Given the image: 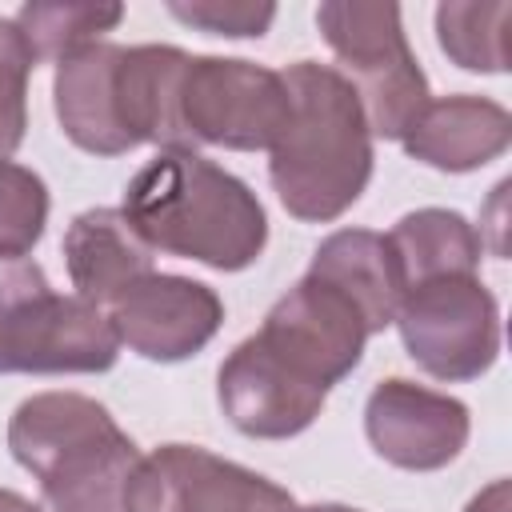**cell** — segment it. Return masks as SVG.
<instances>
[{
    "mask_svg": "<svg viewBox=\"0 0 512 512\" xmlns=\"http://www.w3.org/2000/svg\"><path fill=\"white\" fill-rule=\"evenodd\" d=\"M288 120L268 148V180L284 212L304 224L344 216L372 180V128L340 68L296 60L284 72Z\"/></svg>",
    "mask_w": 512,
    "mask_h": 512,
    "instance_id": "obj_1",
    "label": "cell"
},
{
    "mask_svg": "<svg viewBox=\"0 0 512 512\" xmlns=\"http://www.w3.org/2000/svg\"><path fill=\"white\" fill-rule=\"evenodd\" d=\"M120 212L152 252L244 272L268 244L260 196L200 152L160 148L124 188Z\"/></svg>",
    "mask_w": 512,
    "mask_h": 512,
    "instance_id": "obj_2",
    "label": "cell"
},
{
    "mask_svg": "<svg viewBox=\"0 0 512 512\" xmlns=\"http://www.w3.org/2000/svg\"><path fill=\"white\" fill-rule=\"evenodd\" d=\"M12 460L36 476L48 512H132L144 452L116 416L80 392H36L8 420Z\"/></svg>",
    "mask_w": 512,
    "mask_h": 512,
    "instance_id": "obj_3",
    "label": "cell"
},
{
    "mask_svg": "<svg viewBox=\"0 0 512 512\" xmlns=\"http://www.w3.org/2000/svg\"><path fill=\"white\" fill-rule=\"evenodd\" d=\"M120 356L104 308L64 296L28 256H0V376L108 372Z\"/></svg>",
    "mask_w": 512,
    "mask_h": 512,
    "instance_id": "obj_4",
    "label": "cell"
},
{
    "mask_svg": "<svg viewBox=\"0 0 512 512\" xmlns=\"http://www.w3.org/2000/svg\"><path fill=\"white\" fill-rule=\"evenodd\" d=\"M324 44L344 64V80L356 88L372 136L404 140L416 116L428 108V76L416 64L396 4L328 0L316 8Z\"/></svg>",
    "mask_w": 512,
    "mask_h": 512,
    "instance_id": "obj_5",
    "label": "cell"
},
{
    "mask_svg": "<svg viewBox=\"0 0 512 512\" xmlns=\"http://www.w3.org/2000/svg\"><path fill=\"white\" fill-rule=\"evenodd\" d=\"M392 324L416 368L444 384L480 380L500 356V304L480 276H440L408 288Z\"/></svg>",
    "mask_w": 512,
    "mask_h": 512,
    "instance_id": "obj_6",
    "label": "cell"
},
{
    "mask_svg": "<svg viewBox=\"0 0 512 512\" xmlns=\"http://www.w3.org/2000/svg\"><path fill=\"white\" fill-rule=\"evenodd\" d=\"M176 104L192 152L196 144L268 152L288 120L284 76L240 56H188Z\"/></svg>",
    "mask_w": 512,
    "mask_h": 512,
    "instance_id": "obj_7",
    "label": "cell"
},
{
    "mask_svg": "<svg viewBox=\"0 0 512 512\" xmlns=\"http://www.w3.org/2000/svg\"><path fill=\"white\" fill-rule=\"evenodd\" d=\"M328 392H332L328 384H320L308 368H300L264 332L240 340L216 372L220 412L236 432L252 440L300 436L320 416Z\"/></svg>",
    "mask_w": 512,
    "mask_h": 512,
    "instance_id": "obj_8",
    "label": "cell"
},
{
    "mask_svg": "<svg viewBox=\"0 0 512 512\" xmlns=\"http://www.w3.org/2000/svg\"><path fill=\"white\" fill-rule=\"evenodd\" d=\"M296 496L276 480L224 460L200 444H160L140 460L132 512H296Z\"/></svg>",
    "mask_w": 512,
    "mask_h": 512,
    "instance_id": "obj_9",
    "label": "cell"
},
{
    "mask_svg": "<svg viewBox=\"0 0 512 512\" xmlns=\"http://www.w3.org/2000/svg\"><path fill=\"white\" fill-rule=\"evenodd\" d=\"M104 312L116 328V340L156 364L196 356L224 324V300L216 288L156 268L128 284Z\"/></svg>",
    "mask_w": 512,
    "mask_h": 512,
    "instance_id": "obj_10",
    "label": "cell"
},
{
    "mask_svg": "<svg viewBox=\"0 0 512 512\" xmlns=\"http://www.w3.org/2000/svg\"><path fill=\"white\" fill-rule=\"evenodd\" d=\"M472 432L468 404L424 388L404 376H388L368 392L364 404V436L380 460L404 472H436L448 468Z\"/></svg>",
    "mask_w": 512,
    "mask_h": 512,
    "instance_id": "obj_11",
    "label": "cell"
},
{
    "mask_svg": "<svg viewBox=\"0 0 512 512\" xmlns=\"http://www.w3.org/2000/svg\"><path fill=\"white\" fill-rule=\"evenodd\" d=\"M260 332L304 364L320 384H340L364 356L368 328L352 300L316 276H300L264 316Z\"/></svg>",
    "mask_w": 512,
    "mask_h": 512,
    "instance_id": "obj_12",
    "label": "cell"
},
{
    "mask_svg": "<svg viewBox=\"0 0 512 512\" xmlns=\"http://www.w3.org/2000/svg\"><path fill=\"white\" fill-rule=\"evenodd\" d=\"M404 152L436 172H476L500 160L512 144V116L504 104L472 92L428 100L408 136Z\"/></svg>",
    "mask_w": 512,
    "mask_h": 512,
    "instance_id": "obj_13",
    "label": "cell"
},
{
    "mask_svg": "<svg viewBox=\"0 0 512 512\" xmlns=\"http://www.w3.org/2000/svg\"><path fill=\"white\" fill-rule=\"evenodd\" d=\"M188 52L176 44H132L120 48L116 64V120L128 148H188L180 128V76Z\"/></svg>",
    "mask_w": 512,
    "mask_h": 512,
    "instance_id": "obj_14",
    "label": "cell"
},
{
    "mask_svg": "<svg viewBox=\"0 0 512 512\" xmlns=\"http://www.w3.org/2000/svg\"><path fill=\"white\" fill-rule=\"evenodd\" d=\"M124 44H88L56 64L52 76V108L60 132L92 156H124L132 152L120 120H116V64Z\"/></svg>",
    "mask_w": 512,
    "mask_h": 512,
    "instance_id": "obj_15",
    "label": "cell"
},
{
    "mask_svg": "<svg viewBox=\"0 0 512 512\" xmlns=\"http://www.w3.org/2000/svg\"><path fill=\"white\" fill-rule=\"evenodd\" d=\"M64 268L80 300L108 308L128 284L152 272V248L120 208H88L64 232Z\"/></svg>",
    "mask_w": 512,
    "mask_h": 512,
    "instance_id": "obj_16",
    "label": "cell"
},
{
    "mask_svg": "<svg viewBox=\"0 0 512 512\" xmlns=\"http://www.w3.org/2000/svg\"><path fill=\"white\" fill-rule=\"evenodd\" d=\"M336 288L352 308L360 312L368 336L384 332L396 320V308L404 300V280L396 268V256L388 240L372 228H340L320 240V248L308 260V272Z\"/></svg>",
    "mask_w": 512,
    "mask_h": 512,
    "instance_id": "obj_17",
    "label": "cell"
},
{
    "mask_svg": "<svg viewBox=\"0 0 512 512\" xmlns=\"http://www.w3.org/2000/svg\"><path fill=\"white\" fill-rule=\"evenodd\" d=\"M384 240L396 256L404 292L440 276H476L484 256L480 232L452 208H416L400 216Z\"/></svg>",
    "mask_w": 512,
    "mask_h": 512,
    "instance_id": "obj_18",
    "label": "cell"
},
{
    "mask_svg": "<svg viewBox=\"0 0 512 512\" xmlns=\"http://www.w3.org/2000/svg\"><path fill=\"white\" fill-rule=\"evenodd\" d=\"M508 20L512 4L452 0L436 8V40L464 72H508Z\"/></svg>",
    "mask_w": 512,
    "mask_h": 512,
    "instance_id": "obj_19",
    "label": "cell"
},
{
    "mask_svg": "<svg viewBox=\"0 0 512 512\" xmlns=\"http://www.w3.org/2000/svg\"><path fill=\"white\" fill-rule=\"evenodd\" d=\"M12 20L36 64H60L64 56L88 44H100L104 32H112L124 20V8L120 4H24Z\"/></svg>",
    "mask_w": 512,
    "mask_h": 512,
    "instance_id": "obj_20",
    "label": "cell"
},
{
    "mask_svg": "<svg viewBox=\"0 0 512 512\" xmlns=\"http://www.w3.org/2000/svg\"><path fill=\"white\" fill-rule=\"evenodd\" d=\"M48 184L24 164L0 168V256H28L48 224Z\"/></svg>",
    "mask_w": 512,
    "mask_h": 512,
    "instance_id": "obj_21",
    "label": "cell"
},
{
    "mask_svg": "<svg viewBox=\"0 0 512 512\" xmlns=\"http://www.w3.org/2000/svg\"><path fill=\"white\" fill-rule=\"evenodd\" d=\"M36 60L16 28V20L0 16V168L12 164L28 128V76Z\"/></svg>",
    "mask_w": 512,
    "mask_h": 512,
    "instance_id": "obj_22",
    "label": "cell"
},
{
    "mask_svg": "<svg viewBox=\"0 0 512 512\" xmlns=\"http://www.w3.org/2000/svg\"><path fill=\"white\" fill-rule=\"evenodd\" d=\"M168 12L188 28L228 40L264 36L276 20V4H248V0H168Z\"/></svg>",
    "mask_w": 512,
    "mask_h": 512,
    "instance_id": "obj_23",
    "label": "cell"
},
{
    "mask_svg": "<svg viewBox=\"0 0 512 512\" xmlns=\"http://www.w3.org/2000/svg\"><path fill=\"white\" fill-rule=\"evenodd\" d=\"M464 512H508V480H492L484 492L468 500Z\"/></svg>",
    "mask_w": 512,
    "mask_h": 512,
    "instance_id": "obj_24",
    "label": "cell"
},
{
    "mask_svg": "<svg viewBox=\"0 0 512 512\" xmlns=\"http://www.w3.org/2000/svg\"><path fill=\"white\" fill-rule=\"evenodd\" d=\"M0 512H40V504H32L28 496H20L12 488H0Z\"/></svg>",
    "mask_w": 512,
    "mask_h": 512,
    "instance_id": "obj_25",
    "label": "cell"
},
{
    "mask_svg": "<svg viewBox=\"0 0 512 512\" xmlns=\"http://www.w3.org/2000/svg\"><path fill=\"white\" fill-rule=\"evenodd\" d=\"M296 512H360L352 504H308V508H296Z\"/></svg>",
    "mask_w": 512,
    "mask_h": 512,
    "instance_id": "obj_26",
    "label": "cell"
}]
</instances>
